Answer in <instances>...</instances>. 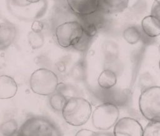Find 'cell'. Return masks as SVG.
<instances>
[{"mask_svg":"<svg viewBox=\"0 0 160 136\" xmlns=\"http://www.w3.org/2000/svg\"><path fill=\"white\" fill-rule=\"evenodd\" d=\"M64 120L72 126L85 124L92 114L91 103L82 97H71L67 102L61 112Z\"/></svg>","mask_w":160,"mask_h":136,"instance_id":"cell-1","label":"cell"},{"mask_svg":"<svg viewBox=\"0 0 160 136\" xmlns=\"http://www.w3.org/2000/svg\"><path fill=\"white\" fill-rule=\"evenodd\" d=\"M20 135L59 136V128L51 120L43 116H31L27 118L18 131Z\"/></svg>","mask_w":160,"mask_h":136,"instance_id":"cell-2","label":"cell"},{"mask_svg":"<svg viewBox=\"0 0 160 136\" xmlns=\"http://www.w3.org/2000/svg\"><path fill=\"white\" fill-rule=\"evenodd\" d=\"M84 35L81 23L78 21H68L58 25L54 29L57 44L61 48H75Z\"/></svg>","mask_w":160,"mask_h":136,"instance_id":"cell-3","label":"cell"},{"mask_svg":"<svg viewBox=\"0 0 160 136\" xmlns=\"http://www.w3.org/2000/svg\"><path fill=\"white\" fill-rule=\"evenodd\" d=\"M29 85L34 93L50 96L56 92L59 85V78L53 71L46 68H40L31 74Z\"/></svg>","mask_w":160,"mask_h":136,"instance_id":"cell-4","label":"cell"},{"mask_svg":"<svg viewBox=\"0 0 160 136\" xmlns=\"http://www.w3.org/2000/svg\"><path fill=\"white\" fill-rule=\"evenodd\" d=\"M139 110L149 121H160V86H152L143 90L139 99Z\"/></svg>","mask_w":160,"mask_h":136,"instance_id":"cell-5","label":"cell"},{"mask_svg":"<svg viewBox=\"0 0 160 136\" xmlns=\"http://www.w3.org/2000/svg\"><path fill=\"white\" fill-rule=\"evenodd\" d=\"M119 116L118 107L111 103H104L98 106L92 112V123L98 130H106L112 127Z\"/></svg>","mask_w":160,"mask_h":136,"instance_id":"cell-6","label":"cell"},{"mask_svg":"<svg viewBox=\"0 0 160 136\" xmlns=\"http://www.w3.org/2000/svg\"><path fill=\"white\" fill-rule=\"evenodd\" d=\"M114 135L142 136L143 128L139 122L131 117H123L117 121L114 125Z\"/></svg>","mask_w":160,"mask_h":136,"instance_id":"cell-7","label":"cell"},{"mask_svg":"<svg viewBox=\"0 0 160 136\" xmlns=\"http://www.w3.org/2000/svg\"><path fill=\"white\" fill-rule=\"evenodd\" d=\"M70 11L79 18L92 14L99 10V0H66Z\"/></svg>","mask_w":160,"mask_h":136,"instance_id":"cell-8","label":"cell"},{"mask_svg":"<svg viewBox=\"0 0 160 136\" xmlns=\"http://www.w3.org/2000/svg\"><path fill=\"white\" fill-rule=\"evenodd\" d=\"M18 34L16 26L9 21L0 23V51L8 49L15 41Z\"/></svg>","mask_w":160,"mask_h":136,"instance_id":"cell-9","label":"cell"},{"mask_svg":"<svg viewBox=\"0 0 160 136\" xmlns=\"http://www.w3.org/2000/svg\"><path fill=\"white\" fill-rule=\"evenodd\" d=\"M18 84L11 76L0 75V99L7 100L13 98L18 92Z\"/></svg>","mask_w":160,"mask_h":136,"instance_id":"cell-10","label":"cell"},{"mask_svg":"<svg viewBox=\"0 0 160 136\" xmlns=\"http://www.w3.org/2000/svg\"><path fill=\"white\" fill-rule=\"evenodd\" d=\"M129 0H99V10L104 14H114L127 8Z\"/></svg>","mask_w":160,"mask_h":136,"instance_id":"cell-11","label":"cell"},{"mask_svg":"<svg viewBox=\"0 0 160 136\" xmlns=\"http://www.w3.org/2000/svg\"><path fill=\"white\" fill-rule=\"evenodd\" d=\"M141 28L144 33L150 38L158 36L160 35V21L150 14L142 20Z\"/></svg>","mask_w":160,"mask_h":136,"instance_id":"cell-12","label":"cell"},{"mask_svg":"<svg viewBox=\"0 0 160 136\" xmlns=\"http://www.w3.org/2000/svg\"><path fill=\"white\" fill-rule=\"evenodd\" d=\"M98 83L100 87L104 89H109L117 83L116 74L112 70H105L99 75Z\"/></svg>","mask_w":160,"mask_h":136,"instance_id":"cell-13","label":"cell"},{"mask_svg":"<svg viewBox=\"0 0 160 136\" xmlns=\"http://www.w3.org/2000/svg\"><path fill=\"white\" fill-rule=\"evenodd\" d=\"M67 99L64 95L60 92H54L50 95L49 103L50 107L55 111L62 112Z\"/></svg>","mask_w":160,"mask_h":136,"instance_id":"cell-14","label":"cell"},{"mask_svg":"<svg viewBox=\"0 0 160 136\" xmlns=\"http://www.w3.org/2000/svg\"><path fill=\"white\" fill-rule=\"evenodd\" d=\"M18 131V125L16 120L10 119L0 125V132L4 135H13Z\"/></svg>","mask_w":160,"mask_h":136,"instance_id":"cell-15","label":"cell"},{"mask_svg":"<svg viewBox=\"0 0 160 136\" xmlns=\"http://www.w3.org/2000/svg\"><path fill=\"white\" fill-rule=\"evenodd\" d=\"M28 38L30 46L34 50L42 47L44 43V38L41 33H36L31 31Z\"/></svg>","mask_w":160,"mask_h":136,"instance_id":"cell-16","label":"cell"},{"mask_svg":"<svg viewBox=\"0 0 160 136\" xmlns=\"http://www.w3.org/2000/svg\"><path fill=\"white\" fill-rule=\"evenodd\" d=\"M143 135L160 136V121H149L143 129Z\"/></svg>","mask_w":160,"mask_h":136,"instance_id":"cell-17","label":"cell"},{"mask_svg":"<svg viewBox=\"0 0 160 136\" xmlns=\"http://www.w3.org/2000/svg\"><path fill=\"white\" fill-rule=\"evenodd\" d=\"M123 35L124 39L131 44L136 43L141 38V33L134 27L128 28L124 30Z\"/></svg>","mask_w":160,"mask_h":136,"instance_id":"cell-18","label":"cell"},{"mask_svg":"<svg viewBox=\"0 0 160 136\" xmlns=\"http://www.w3.org/2000/svg\"><path fill=\"white\" fill-rule=\"evenodd\" d=\"M44 27V24L42 21L39 20H34L32 23L31 29L36 33H41Z\"/></svg>","mask_w":160,"mask_h":136,"instance_id":"cell-19","label":"cell"},{"mask_svg":"<svg viewBox=\"0 0 160 136\" xmlns=\"http://www.w3.org/2000/svg\"><path fill=\"white\" fill-rule=\"evenodd\" d=\"M151 14L156 17L160 21V4L154 1L151 8Z\"/></svg>","mask_w":160,"mask_h":136,"instance_id":"cell-20","label":"cell"},{"mask_svg":"<svg viewBox=\"0 0 160 136\" xmlns=\"http://www.w3.org/2000/svg\"><path fill=\"white\" fill-rule=\"evenodd\" d=\"M76 135H88V136H92L98 135V133L93 132L92 130H89L88 129H81L79 130L76 133Z\"/></svg>","mask_w":160,"mask_h":136,"instance_id":"cell-21","label":"cell"},{"mask_svg":"<svg viewBox=\"0 0 160 136\" xmlns=\"http://www.w3.org/2000/svg\"><path fill=\"white\" fill-rule=\"evenodd\" d=\"M26 1H28L29 3H31V4H36V3H40L42 0H26Z\"/></svg>","mask_w":160,"mask_h":136,"instance_id":"cell-22","label":"cell"},{"mask_svg":"<svg viewBox=\"0 0 160 136\" xmlns=\"http://www.w3.org/2000/svg\"><path fill=\"white\" fill-rule=\"evenodd\" d=\"M154 2H156V3H157L158 4H160V0H154Z\"/></svg>","mask_w":160,"mask_h":136,"instance_id":"cell-23","label":"cell"},{"mask_svg":"<svg viewBox=\"0 0 160 136\" xmlns=\"http://www.w3.org/2000/svg\"><path fill=\"white\" fill-rule=\"evenodd\" d=\"M159 69H160V60H159Z\"/></svg>","mask_w":160,"mask_h":136,"instance_id":"cell-24","label":"cell"},{"mask_svg":"<svg viewBox=\"0 0 160 136\" xmlns=\"http://www.w3.org/2000/svg\"><path fill=\"white\" fill-rule=\"evenodd\" d=\"M160 46V45H159ZM159 51H160V46H159Z\"/></svg>","mask_w":160,"mask_h":136,"instance_id":"cell-25","label":"cell"}]
</instances>
